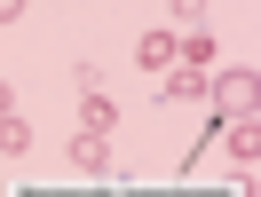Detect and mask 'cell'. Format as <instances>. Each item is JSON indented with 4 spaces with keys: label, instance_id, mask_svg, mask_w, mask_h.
Instances as JSON below:
<instances>
[{
    "label": "cell",
    "instance_id": "1",
    "mask_svg": "<svg viewBox=\"0 0 261 197\" xmlns=\"http://www.w3.org/2000/svg\"><path fill=\"white\" fill-rule=\"evenodd\" d=\"M206 95L222 103L229 118H253V95H261V79H253V71H222V79H214Z\"/></svg>",
    "mask_w": 261,
    "mask_h": 197
},
{
    "label": "cell",
    "instance_id": "2",
    "mask_svg": "<svg viewBox=\"0 0 261 197\" xmlns=\"http://www.w3.org/2000/svg\"><path fill=\"white\" fill-rule=\"evenodd\" d=\"M71 166H80V174H103V166H111V142H103V134H71V150H64Z\"/></svg>",
    "mask_w": 261,
    "mask_h": 197
},
{
    "label": "cell",
    "instance_id": "3",
    "mask_svg": "<svg viewBox=\"0 0 261 197\" xmlns=\"http://www.w3.org/2000/svg\"><path fill=\"white\" fill-rule=\"evenodd\" d=\"M166 103H206V71L174 63V71H166Z\"/></svg>",
    "mask_w": 261,
    "mask_h": 197
},
{
    "label": "cell",
    "instance_id": "4",
    "mask_svg": "<svg viewBox=\"0 0 261 197\" xmlns=\"http://www.w3.org/2000/svg\"><path fill=\"white\" fill-rule=\"evenodd\" d=\"M261 158V134H253V118H238L229 126V166H253Z\"/></svg>",
    "mask_w": 261,
    "mask_h": 197
},
{
    "label": "cell",
    "instance_id": "5",
    "mask_svg": "<svg viewBox=\"0 0 261 197\" xmlns=\"http://www.w3.org/2000/svg\"><path fill=\"white\" fill-rule=\"evenodd\" d=\"M135 55H143V71H174V32H150Z\"/></svg>",
    "mask_w": 261,
    "mask_h": 197
},
{
    "label": "cell",
    "instance_id": "6",
    "mask_svg": "<svg viewBox=\"0 0 261 197\" xmlns=\"http://www.w3.org/2000/svg\"><path fill=\"white\" fill-rule=\"evenodd\" d=\"M24 142H32V126H24L16 111H0V150H24Z\"/></svg>",
    "mask_w": 261,
    "mask_h": 197
},
{
    "label": "cell",
    "instance_id": "7",
    "mask_svg": "<svg viewBox=\"0 0 261 197\" xmlns=\"http://www.w3.org/2000/svg\"><path fill=\"white\" fill-rule=\"evenodd\" d=\"M111 118H119V103H103V95H87V134H111Z\"/></svg>",
    "mask_w": 261,
    "mask_h": 197
},
{
    "label": "cell",
    "instance_id": "8",
    "mask_svg": "<svg viewBox=\"0 0 261 197\" xmlns=\"http://www.w3.org/2000/svg\"><path fill=\"white\" fill-rule=\"evenodd\" d=\"M206 16V0H174V24H198Z\"/></svg>",
    "mask_w": 261,
    "mask_h": 197
},
{
    "label": "cell",
    "instance_id": "9",
    "mask_svg": "<svg viewBox=\"0 0 261 197\" xmlns=\"http://www.w3.org/2000/svg\"><path fill=\"white\" fill-rule=\"evenodd\" d=\"M8 16H24V0H0V24H8Z\"/></svg>",
    "mask_w": 261,
    "mask_h": 197
},
{
    "label": "cell",
    "instance_id": "10",
    "mask_svg": "<svg viewBox=\"0 0 261 197\" xmlns=\"http://www.w3.org/2000/svg\"><path fill=\"white\" fill-rule=\"evenodd\" d=\"M0 111H16V95H8V79H0Z\"/></svg>",
    "mask_w": 261,
    "mask_h": 197
}]
</instances>
